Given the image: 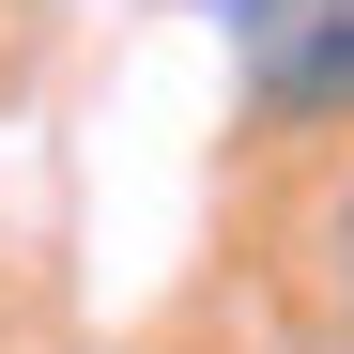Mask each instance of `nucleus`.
<instances>
[{"label": "nucleus", "mask_w": 354, "mask_h": 354, "mask_svg": "<svg viewBox=\"0 0 354 354\" xmlns=\"http://www.w3.org/2000/svg\"><path fill=\"white\" fill-rule=\"evenodd\" d=\"M262 124H354V0H201Z\"/></svg>", "instance_id": "f257e3e1"}, {"label": "nucleus", "mask_w": 354, "mask_h": 354, "mask_svg": "<svg viewBox=\"0 0 354 354\" xmlns=\"http://www.w3.org/2000/svg\"><path fill=\"white\" fill-rule=\"evenodd\" d=\"M308 247H324V292H339V308H354V185L324 201V231H308Z\"/></svg>", "instance_id": "f03ea898"}]
</instances>
